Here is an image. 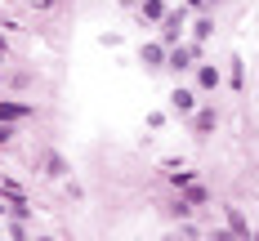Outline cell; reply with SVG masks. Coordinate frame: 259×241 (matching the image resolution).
Masks as SVG:
<instances>
[{
    "mask_svg": "<svg viewBox=\"0 0 259 241\" xmlns=\"http://www.w3.org/2000/svg\"><path fill=\"white\" fill-rule=\"evenodd\" d=\"M228 232H233V237H246V219L237 210H228Z\"/></svg>",
    "mask_w": 259,
    "mask_h": 241,
    "instance_id": "8",
    "label": "cell"
},
{
    "mask_svg": "<svg viewBox=\"0 0 259 241\" xmlns=\"http://www.w3.org/2000/svg\"><path fill=\"white\" fill-rule=\"evenodd\" d=\"M143 18L148 23H165V0H148L143 5Z\"/></svg>",
    "mask_w": 259,
    "mask_h": 241,
    "instance_id": "5",
    "label": "cell"
},
{
    "mask_svg": "<svg viewBox=\"0 0 259 241\" xmlns=\"http://www.w3.org/2000/svg\"><path fill=\"white\" fill-rule=\"evenodd\" d=\"M143 63L148 67H165V45H143Z\"/></svg>",
    "mask_w": 259,
    "mask_h": 241,
    "instance_id": "3",
    "label": "cell"
},
{
    "mask_svg": "<svg viewBox=\"0 0 259 241\" xmlns=\"http://www.w3.org/2000/svg\"><path fill=\"white\" fill-rule=\"evenodd\" d=\"M9 138H14V130H9V125H0V143H9Z\"/></svg>",
    "mask_w": 259,
    "mask_h": 241,
    "instance_id": "11",
    "label": "cell"
},
{
    "mask_svg": "<svg viewBox=\"0 0 259 241\" xmlns=\"http://www.w3.org/2000/svg\"><path fill=\"white\" fill-rule=\"evenodd\" d=\"M214 241H233V232H214Z\"/></svg>",
    "mask_w": 259,
    "mask_h": 241,
    "instance_id": "12",
    "label": "cell"
},
{
    "mask_svg": "<svg viewBox=\"0 0 259 241\" xmlns=\"http://www.w3.org/2000/svg\"><path fill=\"white\" fill-rule=\"evenodd\" d=\"M0 214H5V210H0Z\"/></svg>",
    "mask_w": 259,
    "mask_h": 241,
    "instance_id": "14",
    "label": "cell"
},
{
    "mask_svg": "<svg viewBox=\"0 0 259 241\" xmlns=\"http://www.w3.org/2000/svg\"><path fill=\"white\" fill-rule=\"evenodd\" d=\"M192 103H197V94H192V89H175V99H170L175 112H192Z\"/></svg>",
    "mask_w": 259,
    "mask_h": 241,
    "instance_id": "4",
    "label": "cell"
},
{
    "mask_svg": "<svg viewBox=\"0 0 259 241\" xmlns=\"http://www.w3.org/2000/svg\"><path fill=\"white\" fill-rule=\"evenodd\" d=\"M183 192H188V201H192V206H206V187H201V183H188Z\"/></svg>",
    "mask_w": 259,
    "mask_h": 241,
    "instance_id": "9",
    "label": "cell"
},
{
    "mask_svg": "<svg viewBox=\"0 0 259 241\" xmlns=\"http://www.w3.org/2000/svg\"><path fill=\"white\" fill-rule=\"evenodd\" d=\"M228 85H233V89H241V85H246V76H241V63H233V76H228Z\"/></svg>",
    "mask_w": 259,
    "mask_h": 241,
    "instance_id": "10",
    "label": "cell"
},
{
    "mask_svg": "<svg viewBox=\"0 0 259 241\" xmlns=\"http://www.w3.org/2000/svg\"><path fill=\"white\" fill-rule=\"evenodd\" d=\"M197 85H201V89H214V85H219V72H214V67H201V72H197Z\"/></svg>",
    "mask_w": 259,
    "mask_h": 241,
    "instance_id": "7",
    "label": "cell"
},
{
    "mask_svg": "<svg viewBox=\"0 0 259 241\" xmlns=\"http://www.w3.org/2000/svg\"><path fill=\"white\" fill-rule=\"evenodd\" d=\"M214 125H219V116H214V107H201V112H197V134H210Z\"/></svg>",
    "mask_w": 259,
    "mask_h": 241,
    "instance_id": "2",
    "label": "cell"
},
{
    "mask_svg": "<svg viewBox=\"0 0 259 241\" xmlns=\"http://www.w3.org/2000/svg\"><path fill=\"white\" fill-rule=\"evenodd\" d=\"M40 241H50V237H40Z\"/></svg>",
    "mask_w": 259,
    "mask_h": 241,
    "instance_id": "13",
    "label": "cell"
},
{
    "mask_svg": "<svg viewBox=\"0 0 259 241\" xmlns=\"http://www.w3.org/2000/svg\"><path fill=\"white\" fill-rule=\"evenodd\" d=\"M192 54H197V50H175V54H170V67H175V72H183V67L192 63Z\"/></svg>",
    "mask_w": 259,
    "mask_h": 241,
    "instance_id": "6",
    "label": "cell"
},
{
    "mask_svg": "<svg viewBox=\"0 0 259 241\" xmlns=\"http://www.w3.org/2000/svg\"><path fill=\"white\" fill-rule=\"evenodd\" d=\"M27 107L23 103H0V125H9V121H23Z\"/></svg>",
    "mask_w": 259,
    "mask_h": 241,
    "instance_id": "1",
    "label": "cell"
}]
</instances>
